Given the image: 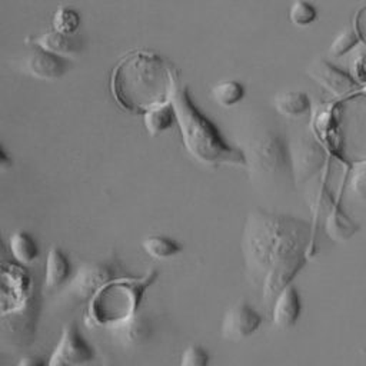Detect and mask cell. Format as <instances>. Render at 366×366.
<instances>
[{
  "label": "cell",
  "mask_w": 366,
  "mask_h": 366,
  "mask_svg": "<svg viewBox=\"0 0 366 366\" xmlns=\"http://www.w3.org/2000/svg\"><path fill=\"white\" fill-rule=\"evenodd\" d=\"M276 112L289 119L302 117L312 110L310 97L300 90H283L279 92L273 99Z\"/></svg>",
  "instance_id": "15"
},
{
  "label": "cell",
  "mask_w": 366,
  "mask_h": 366,
  "mask_svg": "<svg viewBox=\"0 0 366 366\" xmlns=\"http://www.w3.org/2000/svg\"><path fill=\"white\" fill-rule=\"evenodd\" d=\"M290 156L297 186L309 182L322 170L326 162V149L313 134L302 133L290 142Z\"/></svg>",
  "instance_id": "8"
},
{
  "label": "cell",
  "mask_w": 366,
  "mask_h": 366,
  "mask_svg": "<svg viewBox=\"0 0 366 366\" xmlns=\"http://www.w3.org/2000/svg\"><path fill=\"white\" fill-rule=\"evenodd\" d=\"M71 63L61 54L49 51L37 44H31V51L27 59L30 74L43 80H56L63 77Z\"/></svg>",
  "instance_id": "12"
},
{
  "label": "cell",
  "mask_w": 366,
  "mask_h": 366,
  "mask_svg": "<svg viewBox=\"0 0 366 366\" xmlns=\"http://www.w3.org/2000/svg\"><path fill=\"white\" fill-rule=\"evenodd\" d=\"M71 279V262L66 252L59 246H53L46 256L44 285L54 290L66 285Z\"/></svg>",
  "instance_id": "14"
},
{
  "label": "cell",
  "mask_w": 366,
  "mask_h": 366,
  "mask_svg": "<svg viewBox=\"0 0 366 366\" xmlns=\"http://www.w3.org/2000/svg\"><path fill=\"white\" fill-rule=\"evenodd\" d=\"M212 97L219 106L232 107L243 100L244 87L236 80H223L213 86Z\"/></svg>",
  "instance_id": "21"
},
{
  "label": "cell",
  "mask_w": 366,
  "mask_h": 366,
  "mask_svg": "<svg viewBox=\"0 0 366 366\" xmlns=\"http://www.w3.org/2000/svg\"><path fill=\"white\" fill-rule=\"evenodd\" d=\"M170 102L183 146L192 157L210 167L246 166L242 149L229 143L216 123L197 107L187 86L177 84Z\"/></svg>",
  "instance_id": "4"
},
{
  "label": "cell",
  "mask_w": 366,
  "mask_h": 366,
  "mask_svg": "<svg viewBox=\"0 0 366 366\" xmlns=\"http://www.w3.org/2000/svg\"><path fill=\"white\" fill-rule=\"evenodd\" d=\"M317 19L316 7L307 0H295L289 9V20L296 27H307Z\"/></svg>",
  "instance_id": "23"
},
{
  "label": "cell",
  "mask_w": 366,
  "mask_h": 366,
  "mask_svg": "<svg viewBox=\"0 0 366 366\" xmlns=\"http://www.w3.org/2000/svg\"><path fill=\"white\" fill-rule=\"evenodd\" d=\"M96 352L76 323H67L56 343L47 366H83L93 362Z\"/></svg>",
  "instance_id": "7"
},
{
  "label": "cell",
  "mask_w": 366,
  "mask_h": 366,
  "mask_svg": "<svg viewBox=\"0 0 366 366\" xmlns=\"http://www.w3.org/2000/svg\"><path fill=\"white\" fill-rule=\"evenodd\" d=\"M117 264L113 259L81 266L70 279L69 292L76 300L89 302L104 285L116 279Z\"/></svg>",
  "instance_id": "9"
},
{
  "label": "cell",
  "mask_w": 366,
  "mask_h": 366,
  "mask_svg": "<svg viewBox=\"0 0 366 366\" xmlns=\"http://www.w3.org/2000/svg\"><path fill=\"white\" fill-rule=\"evenodd\" d=\"M83 366H89V365H83Z\"/></svg>",
  "instance_id": "30"
},
{
  "label": "cell",
  "mask_w": 366,
  "mask_h": 366,
  "mask_svg": "<svg viewBox=\"0 0 366 366\" xmlns=\"http://www.w3.org/2000/svg\"><path fill=\"white\" fill-rule=\"evenodd\" d=\"M142 116L144 127L150 136L162 134L163 132L169 130L176 122V114L172 102L156 106L143 113Z\"/></svg>",
  "instance_id": "19"
},
{
  "label": "cell",
  "mask_w": 366,
  "mask_h": 366,
  "mask_svg": "<svg viewBox=\"0 0 366 366\" xmlns=\"http://www.w3.org/2000/svg\"><path fill=\"white\" fill-rule=\"evenodd\" d=\"M272 322L277 329H292L302 313V297L297 287L290 283L274 299L272 305Z\"/></svg>",
  "instance_id": "13"
},
{
  "label": "cell",
  "mask_w": 366,
  "mask_h": 366,
  "mask_svg": "<svg viewBox=\"0 0 366 366\" xmlns=\"http://www.w3.org/2000/svg\"><path fill=\"white\" fill-rule=\"evenodd\" d=\"M7 249H9V247L4 246L3 239H1V236H0V262L7 260V259H6V256H7Z\"/></svg>",
  "instance_id": "29"
},
{
  "label": "cell",
  "mask_w": 366,
  "mask_h": 366,
  "mask_svg": "<svg viewBox=\"0 0 366 366\" xmlns=\"http://www.w3.org/2000/svg\"><path fill=\"white\" fill-rule=\"evenodd\" d=\"M312 237L313 227L302 217L260 207L247 214L240 249L266 309L306 266Z\"/></svg>",
  "instance_id": "1"
},
{
  "label": "cell",
  "mask_w": 366,
  "mask_h": 366,
  "mask_svg": "<svg viewBox=\"0 0 366 366\" xmlns=\"http://www.w3.org/2000/svg\"><path fill=\"white\" fill-rule=\"evenodd\" d=\"M53 30L63 34H74L80 26V14L69 6L59 7L51 17Z\"/></svg>",
  "instance_id": "22"
},
{
  "label": "cell",
  "mask_w": 366,
  "mask_h": 366,
  "mask_svg": "<svg viewBox=\"0 0 366 366\" xmlns=\"http://www.w3.org/2000/svg\"><path fill=\"white\" fill-rule=\"evenodd\" d=\"M9 252L14 262L21 266L33 264L40 256V246L31 233L17 230L9 237Z\"/></svg>",
  "instance_id": "16"
},
{
  "label": "cell",
  "mask_w": 366,
  "mask_h": 366,
  "mask_svg": "<svg viewBox=\"0 0 366 366\" xmlns=\"http://www.w3.org/2000/svg\"><path fill=\"white\" fill-rule=\"evenodd\" d=\"M159 270L152 267L140 277H116L89 302L84 325L89 327H129L134 323L147 290L157 282Z\"/></svg>",
  "instance_id": "5"
},
{
  "label": "cell",
  "mask_w": 366,
  "mask_h": 366,
  "mask_svg": "<svg viewBox=\"0 0 366 366\" xmlns=\"http://www.w3.org/2000/svg\"><path fill=\"white\" fill-rule=\"evenodd\" d=\"M326 234L335 242H346L352 239L359 230L357 223L340 207V204H335L330 210L326 223H325Z\"/></svg>",
  "instance_id": "17"
},
{
  "label": "cell",
  "mask_w": 366,
  "mask_h": 366,
  "mask_svg": "<svg viewBox=\"0 0 366 366\" xmlns=\"http://www.w3.org/2000/svg\"><path fill=\"white\" fill-rule=\"evenodd\" d=\"M36 319L33 276L17 262H0V326H17V332L26 339L33 336Z\"/></svg>",
  "instance_id": "6"
},
{
  "label": "cell",
  "mask_w": 366,
  "mask_h": 366,
  "mask_svg": "<svg viewBox=\"0 0 366 366\" xmlns=\"http://www.w3.org/2000/svg\"><path fill=\"white\" fill-rule=\"evenodd\" d=\"M209 365H210V355L200 345L187 346L183 350L179 362V366H209Z\"/></svg>",
  "instance_id": "24"
},
{
  "label": "cell",
  "mask_w": 366,
  "mask_h": 366,
  "mask_svg": "<svg viewBox=\"0 0 366 366\" xmlns=\"http://www.w3.org/2000/svg\"><path fill=\"white\" fill-rule=\"evenodd\" d=\"M246 169L256 189L272 197L287 196L295 187L290 143L276 119L270 114L256 116L242 146Z\"/></svg>",
  "instance_id": "3"
},
{
  "label": "cell",
  "mask_w": 366,
  "mask_h": 366,
  "mask_svg": "<svg viewBox=\"0 0 366 366\" xmlns=\"http://www.w3.org/2000/svg\"><path fill=\"white\" fill-rule=\"evenodd\" d=\"M350 190L360 200H366V160L357 162L352 167Z\"/></svg>",
  "instance_id": "25"
},
{
  "label": "cell",
  "mask_w": 366,
  "mask_h": 366,
  "mask_svg": "<svg viewBox=\"0 0 366 366\" xmlns=\"http://www.w3.org/2000/svg\"><path fill=\"white\" fill-rule=\"evenodd\" d=\"M29 41L31 44H37L49 51L57 53V54H67V53H76L80 49V41L73 34H63L59 31H49L39 37H30Z\"/></svg>",
  "instance_id": "20"
},
{
  "label": "cell",
  "mask_w": 366,
  "mask_h": 366,
  "mask_svg": "<svg viewBox=\"0 0 366 366\" xmlns=\"http://www.w3.org/2000/svg\"><path fill=\"white\" fill-rule=\"evenodd\" d=\"M106 366H109V365H106Z\"/></svg>",
  "instance_id": "31"
},
{
  "label": "cell",
  "mask_w": 366,
  "mask_h": 366,
  "mask_svg": "<svg viewBox=\"0 0 366 366\" xmlns=\"http://www.w3.org/2000/svg\"><path fill=\"white\" fill-rule=\"evenodd\" d=\"M307 76H310L315 81L322 84L329 92L337 96H346L355 93L359 86L353 77H350L346 71L332 64L326 59H316L310 63L306 70Z\"/></svg>",
  "instance_id": "11"
},
{
  "label": "cell",
  "mask_w": 366,
  "mask_h": 366,
  "mask_svg": "<svg viewBox=\"0 0 366 366\" xmlns=\"http://www.w3.org/2000/svg\"><path fill=\"white\" fill-rule=\"evenodd\" d=\"M176 86L177 76L172 63L150 50H133L124 54L110 77L114 100L133 114H143L170 102Z\"/></svg>",
  "instance_id": "2"
},
{
  "label": "cell",
  "mask_w": 366,
  "mask_h": 366,
  "mask_svg": "<svg viewBox=\"0 0 366 366\" xmlns=\"http://www.w3.org/2000/svg\"><path fill=\"white\" fill-rule=\"evenodd\" d=\"M262 323L263 315L246 300H240L224 313L220 333L226 340L239 342L254 335Z\"/></svg>",
  "instance_id": "10"
},
{
  "label": "cell",
  "mask_w": 366,
  "mask_h": 366,
  "mask_svg": "<svg viewBox=\"0 0 366 366\" xmlns=\"http://www.w3.org/2000/svg\"><path fill=\"white\" fill-rule=\"evenodd\" d=\"M13 166V160L4 146L0 143V172H6Z\"/></svg>",
  "instance_id": "27"
},
{
  "label": "cell",
  "mask_w": 366,
  "mask_h": 366,
  "mask_svg": "<svg viewBox=\"0 0 366 366\" xmlns=\"http://www.w3.org/2000/svg\"><path fill=\"white\" fill-rule=\"evenodd\" d=\"M356 43H357L356 33L352 30H345L335 39V41L330 47V54L336 56V57L342 56V54L347 53Z\"/></svg>",
  "instance_id": "26"
},
{
  "label": "cell",
  "mask_w": 366,
  "mask_h": 366,
  "mask_svg": "<svg viewBox=\"0 0 366 366\" xmlns=\"http://www.w3.org/2000/svg\"><path fill=\"white\" fill-rule=\"evenodd\" d=\"M143 250L156 260H169L183 252V244L164 234H152L142 242Z\"/></svg>",
  "instance_id": "18"
},
{
  "label": "cell",
  "mask_w": 366,
  "mask_h": 366,
  "mask_svg": "<svg viewBox=\"0 0 366 366\" xmlns=\"http://www.w3.org/2000/svg\"><path fill=\"white\" fill-rule=\"evenodd\" d=\"M17 366H47V362H43L39 357H24L19 362Z\"/></svg>",
  "instance_id": "28"
}]
</instances>
